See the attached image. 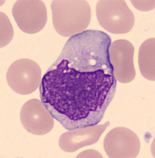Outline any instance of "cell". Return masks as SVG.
Wrapping results in <instances>:
<instances>
[{"label":"cell","instance_id":"1","mask_svg":"<svg viewBox=\"0 0 155 158\" xmlns=\"http://www.w3.org/2000/svg\"><path fill=\"white\" fill-rule=\"evenodd\" d=\"M117 83L113 70L57 60L42 77L41 101L67 130L87 128L102 120Z\"/></svg>","mask_w":155,"mask_h":158},{"label":"cell","instance_id":"2","mask_svg":"<svg viewBox=\"0 0 155 158\" xmlns=\"http://www.w3.org/2000/svg\"><path fill=\"white\" fill-rule=\"evenodd\" d=\"M53 27L62 36L81 33L90 24L91 12L86 1L56 0L51 3Z\"/></svg>","mask_w":155,"mask_h":158},{"label":"cell","instance_id":"3","mask_svg":"<svg viewBox=\"0 0 155 158\" xmlns=\"http://www.w3.org/2000/svg\"><path fill=\"white\" fill-rule=\"evenodd\" d=\"M96 14L101 26L113 34L129 33L134 26V16L124 1H99Z\"/></svg>","mask_w":155,"mask_h":158},{"label":"cell","instance_id":"4","mask_svg":"<svg viewBox=\"0 0 155 158\" xmlns=\"http://www.w3.org/2000/svg\"><path fill=\"white\" fill-rule=\"evenodd\" d=\"M9 86L19 94L27 95L34 91L41 81V71L31 59H21L10 66L7 73Z\"/></svg>","mask_w":155,"mask_h":158},{"label":"cell","instance_id":"5","mask_svg":"<svg viewBox=\"0 0 155 158\" xmlns=\"http://www.w3.org/2000/svg\"><path fill=\"white\" fill-rule=\"evenodd\" d=\"M12 13L18 27L26 33H38L47 22V8L42 1H17L14 5Z\"/></svg>","mask_w":155,"mask_h":158},{"label":"cell","instance_id":"6","mask_svg":"<svg viewBox=\"0 0 155 158\" xmlns=\"http://www.w3.org/2000/svg\"><path fill=\"white\" fill-rule=\"evenodd\" d=\"M134 52L133 45L126 40H115L110 46V58L114 75L116 80L122 83H129L135 78Z\"/></svg>","mask_w":155,"mask_h":158},{"label":"cell","instance_id":"7","mask_svg":"<svg viewBox=\"0 0 155 158\" xmlns=\"http://www.w3.org/2000/svg\"><path fill=\"white\" fill-rule=\"evenodd\" d=\"M21 120L25 124L37 127H50L53 125V117L41 101L38 99L29 100L23 106L21 113Z\"/></svg>","mask_w":155,"mask_h":158},{"label":"cell","instance_id":"8","mask_svg":"<svg viewBox=\"0 0 155 158\" xmlns=\"http://www.w3.org/2000/svg\"><path fill=\"white\" fill-rule=\"evenodd\" d=\"M141 73L144 78L155 80V38H151L141 46L138 54Z\"/></svg>","mask_w":155,"mask_h":158},{"label":"cell","instance_id":"9","mask_svg":"<svg viewBox=\"0 0 155 158\" xmlns=\"http://www.w3.org/2000/svg\"><path fill=\"white\" fill-rule=\"evenodd\" d=\"M14 30L11 23L5 13L1 12V48L8 45L14 36Z\"/></svg>","mask_w":155,"mask_h":158},{"label":"cell","instance_id":"10","mask_svg":"<svg viewBox=\"0 0 155 158\" xmlns=\"http://www.w3.org/2000/svg\"><path fill=\"white\" fill-rule=\"evenodd\" d=\"M135 8L142 11H149L155 8V1H131Z\"/></svg>","mask_w":155,"mask_h":158}]
</instances>
